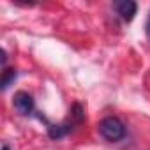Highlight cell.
Instances as JSON below:
<instances>
[{"mask_svg": "<svg viewBox=\"0 0 150 150\" xmlns=\"http://www.w3.org/2000/svg\"><path fill=\"white\" fill-rule=\"evenodd\" d=\"M13 104H14V110L23 117L32 115V111H34V99L28 92H23V90L16 92L14 99H13Z\"/></svg>", "mask_w": 150, "mask_h": 150, "instance_id": "2", "label": "cell"}, {"mask_svg": "<svg viewBox=\"0 0 150 150\" xmlns=\"http://www.w3.org/2000/svg\"><path fill=\"white\" fill-rule=\"evenodd\" d=\"M115 9L124 21H131L138 11V4L132 0H122V2H115Z\"/></svg>", "mask_w": 150, "mask_h": 150, "instance_id": "3", "label": "cell"}, {"mask_svg": "<svg viewBox=\"0 0 150 150\" xmlns=\"http://www.w3.org/2000/svg\"><path fill=\"white\" fill-rule=\"evenodd\" d=\"M99 132L104 139L111 141V143H117L120 139L125 138L127 131H125V125L120 118L117 117H106L99 122Z\"/></svg>", "mask_w": 150, "mask_h": 150, "instance_id": "1", "label": "cell"}, {"mask_svg": "<svg viewBox=\"0 0 150 150\" xmlns=\"http://www.w3.org/2000/svg\"><path fill=\"white\" fill-rule=\"evenodd\" d=\"M2 150H11V148H9L7 145H2Z\"/></svg>", "mask_w": 150, "mask_h": 150, "instance_id": "6", "label": "cell"}, {"mask_svg": "<svg viewBox=\"0 0 150 150\" xmlns=\"http://www.w3.org/2000/svg\"><path fill=\"white\" fill-rule=\"evenodd\" d=\"M14 78H16V71L14 69H6L4 76H2V90H7L11 81H14Z\"/></svg>", "mask_w": 150, "mask_h": 150, "instance_id": "4", "label": "cell"}, {"mask_svg": "<svg viewBox=\"0 0 150 150\" xmlns=\"http://www.w3.org/2000/svg\"><path fill=\"white\" fill-rule=\"evenodd\" d=\"M146 34H148V37H150V16H148V21H146Z\"/></svg>", "mask_w": 150, "mask_h": 150, "instance_id": "5", "label": "cell"}]
</instances>
